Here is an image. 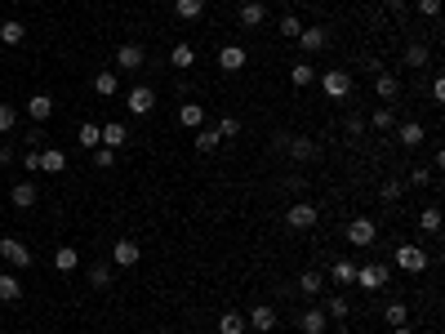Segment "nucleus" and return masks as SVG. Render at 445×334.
<instances>
[{"label":"nucleus","instance_id":"nucleus-44","mask_svg":"<svg viewBox=\"0 0 445 334\" xmlns=\"http://www.w3.org/2000/svg\"><path fill=\"white\" fill-rule=\"evenodd\" d=\"M299 32H303V23H299L294 14H285V18H281V36H290V41H299Z\"/></svg>","mask_w":445,"mask_h":334},{"label":"nucleus","instance_id":"nucleus-34","mask_svg":"<svg viewBox=\"0 0 445 334\" xmlns=\"http://www.w3.org/2000/svg\"><path fill=\"white\" fill-rule=\"evenodd\" d=\"M169 63H174L178 72H187V67L196 63V50H192V45H174V50H169Z\"/></svg>","mask_w":445,"mask_h":334},{"label":"nucleus","instance_id":"nucleus-4","mask_svg":"<svg viewBox=\"0 0 445 334\" xmlns=\"http://www.w3.org/2000/svg\"><path fill=\"white\" fill-rule=\"evenodd\" d=\"M0 259L14 267H32V250H27L18 236H0Z\"/></svg>","mask_w":445,"mask_h":334},{"label":"nucleus","instance_id":"nucleus-21","mask_svg":"<svg viewBox=\"0 0 445 334\" xmlns=\"http://www.w3.org/2000/svg\"><path fill=\"white\" fill-rule=\"evenodd\" d=\"M18 299H23V281L9 276V272H0V303H18Z\"/></svg>","mask_w":445,"mask_h":334},{"label":"nucleus","instance_id":"nucleus-43","mask_svg":"<svg viewBox=\"0 0 445 334\" xmlns=\"http://www.w3.org/2000/svg\"><path fill=\"white\" fill-rule=\"evenodd\" d=\"M14 125H18V112L9 107V103H0V134H9Z\"/></svg>","mask_w":445,"mask_h":334},{"label":"nucleus","instance_id":"nucleus-51","mask_svg":"<svg viewBox=\"0 0 445 334\" xmlns=\"http://www.w3.org/2000/svg\"><path fill=\"white\" fill-rule=\"evenodd\" d=\"M334 334H352V330H334Z\"/></svg>","mask_w":445,"mask_h":334},{"label":"nucleus","instance_id":"nucleus-30","mask_svg":"<svg viewBox=\"0 0 445 334\" xmlns=\"http://www.w3.org/2000/svg\"><path fill=\"white\" fill-rule=\"evenodd\" d=\"M116 90H120V85H116V72H98V76H94V94H98V98H111Z\"/></svg>","mask_w":445,"mask_h":334},{"label":"nucleus","instance_id":"nucleus-6","mask_svg":"<svg viewBox=\"0 0 445 334\" xmlns=\"http://www.w3.org/2000/svg\"><path fill=\"white\" fill-rule=\"evenodd\" d=\"M321 90H325L329 98H347V94H352V76H347L343 67H334V72L321 76Z\"/></svg>","mask_w":445,"mask_h":334},{"label":"nucleus","instance_id":"nucleus-10","mask_svg":"<svg viewBox=\"0 0 445 334\" xmlns=\"http://www.w3.org/2000/svg\"><path fill=\"white\" fill-rule=\"evenodd\" d=\"M254 326V334H272L276 330V308H268V303H259V308H250V317H245Z\"/></svg>","mask_w":445,"mask_h":334},{"label":"nucleus","instance_id":"nucleus-40","mask_svg":"<svg viewBox=\"0 0 445 334\" xmlns=\"http://www.w3.org/2000/svg\"><path fill=\"white\" fill-rule=\"evenodd\" d=\"M405 63H410V67H428V63H432V54L423 50V45H410V50H405Z\"/></svg>","mask_w":445,"mask_h":334},{"label":"nucleus","instance_id":"nucleus-12","mask_svg":"<svg viewBox=\"0 0 445 334\" xmlns=\"http://www.w3.org/2000/svg\"><path fill=\"white\" fill-rule=\"evenodd\" d=\"M27 116H32L36 125H45V121L54 116V98L50 94H32V98H27Z\"/></svg>","mask_w":445,"mask_h":334},{"label":"nucleus","instance_id":"nucleus-8","mask_svg":"<svg viewBox=\"0 0 445 334\" xmlns=\"http://www.w3.org/2000/svg\"><path fill=\"white\" fill-rule=\"evenodd\" d=\"M347 241L352 245H374L378 241V227H374V218H352V223H347Z\"/></svg>","mask_w":445,"mask_h":334},{"label":"nucleus","instance_id":"nucleus-9","mask_svg":"<svg viewBox=\"0 0 445 334\" xmlns=\"http://www.w3.org/2000/svg\"><path fill=\"white\" fill-rule=\"evenodd\" d=\"M116 67H120V72H138V67H147L143 45H120V50H116Z\"/></svg>","mask_w":445,"mask_h":334},{"label":"nucleus","instance_id":"nucleus-19","mask_svg":"<svg viewBox=\"0 0 445 334\" xmlns=\"http://www.w3.org/2000/svg\"><path fill=\"white\" fill-rule=\"evenodd\" d=\"M236 18H241V27H250V32H254V27H263L268 9H263L259 0H245V5H241V14H236Z\"/></svg>","mask_w":445,"mask_h":334},{"label":"nucleus","instance_id":"nucleus-13","mask_svg":"<svg viewBox=\"0 0 445 334\" xmlns=\"http://www.w3.org/2000/svg\"><path fill=\"white\" fill-rule=\"evenodd\" d=\"M392 134H396V143H401V147H419V143L428 138V129H423L419 121H405V125H396Z\"/></svg>","mask_w":445,"mask_h":334},{"label":"nucleus","instance_id":"nucleus-41","mask_svg":"<svg viewBox=\"0 0 445 334\" xmlns=\"http://www.w3.org/2000/svg\"><path fill=\"white\" fill-rule=\"evenodd\" d=\"M290 81H294L299 90H303V85H312V63H294V67H290Z\"/></svg>","mask_w":445,"mask_h":334},{"label":"nucleus","instance_id":"nucleus-18","mask_svg":"<svg viewBox=\"0 0 445 334\" xmlns=\"http://www.w3.org/2000/svg\"><path fill=\"white\" fill-rule=\"evenodd\" d=\"M299 330L303 334H329V317L312 308V312H303V317H299Z\"/></svg>","mask_w":445,"mask_h":334},{"label":"nucleus","instance_id":"nucleus-35","mask_svg":"<svg viewBox=\"0 0 445 334\" xmlns=\"http://www.w3.org/2000/svg\"><path fill=\"white\" fill-rule=\"evenodd\" d=\"M76 143H80V147H98V143H102V134H98V125H94V121H85V125L80 129H76Z\"/></svg>","mask_w":445,"mask_h":334},{"label":"nucleus","instance_id":"nucleus-45","mask_svg":"<svg viewBox=\"0 0 445 334\" xmlns=\"http://www.w3.org/2000/svg\"><path fill=\"white\" fill-rule=\"evenodd\" d=\"M236 134H241V121H236V116H223L219 121V138H236Z\"/></svg>","mask_w":445,"mask_h":334},{"label":"nucleus","instance_id":"nucleus-22","mask_svg":"<svg viewBox=\"0 0 445 334\" xmlns=\"http://www.w3.org/2000/svg\"><path fill=\"white\" fill-rule=\"evenodd\" d=\"M41 169L45 174H63V169H67V156H63L58 147H45L41 152Z\"/></svg>","mask_w":445,"mask_h":334},{"label":"nucleus","instance_id":"nucleus-50","mask_svg":"<svg viewBox=\"0 0 445 334\" xmlns=\"http://www.w3.org/2000/svg\"><path fill=\"white\" fill-rule=\"evenodd\" d=\"M392 334H414V330L410 326H392Z\"/></svg>","mask_w":445,"mask_h":334},{"label":"nucleus","instance_id":"nucleus-48","mask_svg":"<svg viewBox=\"0 0 445 334\" xmlns=\"http://www.w3.org/2000/svg\"><path fill=\"white\" fill-rule=\"evenodd\" d=\"M23 165H27V169H41V152H36V147H27V156H23Z\"/></svg>","mask_w":445,"mask_h":334},{"label":"nucleus","instance_id":"nucleus-14","mask_svg":"<svg viewBox=\"0 0 445 334\" xmlns=\"http://www.w3.org/2000/svg\"><path fill=\"white\" fill-rule=\"evenodd\" d=\"M245 63H250V54H245L241 45H223V50H219V67H223V72H241Z\"/></svg>","mask_w":445,"mask_h":334},{"label":"nucleus","instance_id":"nucleus-1","mask_svg":"<svg viewBox=\"0 0 445 334\" xmlns=\"http://www.w3.org/2000/svg\"><path fill=\"white\" fill-rule=\"evenodd\" d=\"M387 281H392V272H387V267H383V263H365V267H361V263H356V285H361V290H365V294H374V290H383V285H387Z\"/></svg>","mask_w":445,"mask_h":334},{"label":"nucleus","instance_id":"nucleus-33","mask_svg":"<svg viewBox=\"0 0 445 334\" xmlns=\"http://www.w3.org/2000/svg\"><path fill=\"white\" fill-rule=\"evenodd\" d=\"M192 143H196V152H201V156H210V152H214V147H219V143H223V138H219V129H205V125H201V134H196V138H192Z\"/></svg>","mask_w":445,"mask_h":334},{"label":"nucleus","instance_id":"nucleus-20","mask_svg":"<svg viewBox=\"0 0 445 334\" xmlns=\"http://www.w3.org/2000/svg\"><path fill=\"white\" fill-rule=\"evenodd\" d=\"M329 281H334V285H347V290H352V285H356V263H352V259H338L334 267H329Z\"/></svg>","mask_w":445,"mask_h":334},{"label":"nucleus","instance_id":"nucleus-38","mask_svg":"<svg viewBox=\"0 0 445 334\" xmlns=\"http://www.w3.org/2000/svg\"><path fill=\"white\" fill-rule=\"evenodd\" d=\"M89 285H94V290H107V285H111V263H94L89 267Z\"/></svg>","mask_w":445,"mask_h":334},{"label":"nucleus","instance_id":"nucleus-37","mask_svg":"<svg viewBox=\"0 0 445 334\" xmlns=\"http://www.w3.org/2000/svg\"><path fill=\"white\" fill-rule=\"evenodd\" d=\"M419 227H423L428 236H437V232H441V209H437V205H428V209L419 214Z\"/></svg>","mask_w":445,"mask_h":334},{"label":"nucleus","instance_id":"nucleus-42","mask_svg":"<svg viewBox=\"0 0 445 334\" xmlns=\"http://www.w3.org/2000/svg\"><path fill=\"white\" fill-rule=\"evenodd\" d=\"M378 196H383L387 205H396V200H401V183H396V178H383V187H378Z\"/></svg>","mask_w":445,"mask_h":334},{"label":"nucleus","instance_id":"nucleus-11","mask_svg":"<svg viewBox=\"0 0 445 334\" xmlns=\"http://www.w3.org/2000/svg\"><path fill=\"white\" fill-rule=\"evenodd\" d=\"M285 147H290V156L294 160H316V138H307V134H294V138H285Z\"/></svg>","mask_w":445,"mask_h":334},{"label":"nucleus","instance_id":"nucleus-27","mask_svg":"<svg viewBox=\"0 0 445 334\" xmlns=\"http://www.w3.org/2000/svg\"><path fill=\"white\" fill-rule=\"evenodd\" d=\"M178 121H183L187 129H201V125H205V107H201V103H183V112H178Z\"/></svg>","mask_w":445,"mask_h":334},{"label":"nucleus","instance_id":"nucleus-31","mask_svg":"<svg viewBox=\"0 0 445 334\" xmlns=\"http://www.w3.org/2000/svg\"><path fill=\"white\" fill-rule=\"evenodd\" d=\"M299 290L307 294V299H316V294L325 290V276H321V272H303V276H299Z\"/></svg>","mask_w":445,"mask_h":334},{"label":"nucleus","instance_id":"nucleus-3","mask_svg":"<svg viewBox=\"0 0 445 334\" xmlns=\"http://www.w3.org/2000/svg\"><path fill=\"white\" fill-rule=\"evenodd\" d=\"M396 267H401V272H410V276H419L423 267H428V254H423V245H410V241H405L401 250H396Z\"/></svg>","mask_w":445,"mask_h":334},{"label":"nucleus","instance_id":"nucleus-47","mask_svg":"<svg viewBox=\"0 0 445 334\" xmlns=\"http://www.w3.org/2000/svg\"><path fill=\"white\" fill-rule=\"evenodd\" d=\"M410 183H414V187H423V183H432V169H410Z\"/></svg>","mask_w":445,"mask_h":334},{"label":"nucleus","instance_id":"nucleus-25","mask_svg":"<svg viewBox=\"0 0 445 334\" xmlns=\"http://www.w3.org/2000/svg\"><path fill=\"white\" fill-rule=\"evenodd\" d=\"M219 330L223 334H245V330H250V321H245V312H223V317H219Z\"/></svg>","mask_w":445,"mask_h":334},{"label":"nucleus","instance_id":"nucleus-2","mask_svg":"<svg viewBox=\"0 0 445 334\" xmlns=\"http://www.w3.org/2000/svg\"><path fill=\"white\" fill-rule=\"evenodd\" d=\"M316 218H321V209L312 205V200H294V205L285 209V223L294 227V232H307V227H316Z\"/></svg>","mask_w":445,"mask_h":334},{"label":"nucleus","instance_id":"nucleus-17","mask_svg":"<svg viewBox=\"0 0 445 334\" xmlns=\"http://www.w3.org/2000/svg\"><path fill=\"white\" fill-rule=\"evenodd\" d=\"M98 134H102V147H111V152H116V147H125V143H129V129L120 125V121H107V125H102Z\"/></svg>","mask_w":445,"mask_h":334},{"label":"nucleus","instance_id":"nucleus-15","mask_svg":"<svg viewBox=\"0 0 445 334\" xmlns=\"http://www.w3.org/2000/svg\"><path fill=\"white\" fill-rule=\"evenodd\" d=\"M299 45L307 54H316V50H325V45H329V32H325V27H303V32H299Z\"/></svg>","mask_w":445,"mask_h":334},{"label":"nucleus","instance_id":"nucleus-24","mask_svg":"<svg viewBox=\"0 0 445 334\" xmlns=\"http://www.w3.org/2000/svg\"><path fill=\"white\" fill-rule=\"evenodd\" d=\"M174 14L183 18V23H196V18L205 14V0H174Z\"/></svg>","mask_w":445,"mask_h":334},{"label":"nucleus","instance_id":"nucleus-46","mask_svg":"<svg viewBox=\"0 0 445 334\" xmlns=\"http://www.w3.org/2000/svg\"><path fill=\"white\" fill-rule=\"evenodd\" d=\"M419 14L423 18H437L441 14V0H419Z\"/></svg>","mask_w":445,"mask_h":334},{"label":"nucleus","instance_id":"nucleus-39","mask_svg":"<svg viewBox=\"0 0 445 334\" xmlns=\"http://www.w3.org/2000/svg\"><path fill=\"white\" fill-rule=\"evenodd\" d=\"M111 165H116V152L98 143V147H94V169H111Z\"/></svg>","mask_w":445,"mask_h":334},{"label":"nucleus","instance_id":"nucleus-16","mask_svg":"<svg viewBox=\"0 0 445 334\" xmlns=\"http://www.w3.org/2000/svg\"><path fill=\"white\" fill-rule=\"evenodd\" d=\"M374 94H378V98H383V103L401 98V81H396L392 72H378V76H374Z\"/></svg>","mask_w":445,"mask_h":334},{"label":"nucleus","instance_id":"nucleus-26","mask_svg":"<svg viewBox=\"0 0 445 334\" xmlns=\"http://www.w3.org/2000/svg\"><path fill=\"white\" fill-rule=\"evenodd\" d=\"M0 41H5V45H23L27 41V27L18 23V18H9V23H0Z\"/></svg>","mask_w":445,"mask_h":334},{"label":"nucleus","instance_id":"nucleus-7","mask_svg":"<svg viewBox=\"0 0 445 334\" xmlns=\"http://www.w3.org/2000/svg\"><path fill=\"white\" fill-rule=\"evenodd\" d=\"M138 259H143V245L129 241V236H120V241L111 245V263H116V267H134Z\"/></svg>","mask_w":445,"mask_h":334},{"label":"nucleus","instance_id":"nucleus-29","mask_svg":"<svg viewBox=\"0 0 445 334\" xmlns=\"http://www.w3.org/2000/svg\"><path fill=\"white\" fill-rule=\"evenodd\" d=\"M325 317H334V321H347V317H352V303H347L343 294H329V303H325Z\"/></svg>","mask_w":445,"mask_h":334},{"label":"nucleus","instance_id":"nucleus-36","mask_svg":"<svg viewBox=\"0 0 445 334\" xmlns=\"http://www.w3.org/2000/svg\"><path fill=\"white\" fill-rule=\"evenodd\" d=\"M370 125H374L378 134H392V129H396V116H392V107H387V103H383V107H378L374 116H370Z\"/></svg>","mask_w":445,"mask_h":334},{"label":"nucleus","instance_id":"nucleus-49","mask_svg":"<svg viewBox=\"0 0 445 334\" xmlns=\"http://www.w3.org/2000/svg\"><path fill=\"white\" fill-rule=\"evenodd\" d=\"M432 103H445V81H441V76L432 81Z\"/></svg>","mask_w":445,"mask_h":334},{"label":"nucleus","instance_id":"nucleus-5","mask_svg":"<svg viewBox=\"0 0 445 334\" xmlns=\"http://www.w3.org/2000/svg\"><path fill=\"white\" fill-rule=\"evenodd\" d=\"M125 107L134 112V116H147V112L156 107V90H151V85H134V90L125 94Z\"/></svg>","mask_w":445,"mask_h":334},{"label":"nucleus","instance_id":"nucleus-28","mask_svg":"<svg viewBox=\"0 0 445 334\" xmlns=\"http://www.w3.org/2000/svg\"><path fill=\"white\" fill-rule=\"evenodd\" d=\"M9 200H14L18 209H32V205H36V187H32V183H14V192H9Z\"/></svg>","mask_w":445,"mask_h":334},{"label":"nucleus","instance_id":"nucleus-32","mask_svg":"<svg viewBox=\"0 0 445 334\" xmlns=\"http://www.w3.org/2000/svg\"><path fill=\"white\" fill-rule=\"evenodd\" d=\"M383 321H387V326H405V321H410V308H405L401 299H392V303L383 308Z\"/></svg>","mask_w":445,"mask_h":334},{"label":"nucleus","instance_id":"nucleus-23","mask_svg":"<svg viewBox=\"0 0 445 334\" xmlns=\"http://www.w3.org/2000/svg\"><path fill=\"white\" fill-rule=\"evenodd\" d=\"M54 267H58V272H76V267H80V254H76L72 245H58V250H54Z\"/></svg>","mask_w":445,"mask_h":334}]
</instances>
